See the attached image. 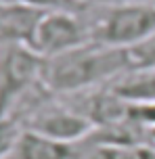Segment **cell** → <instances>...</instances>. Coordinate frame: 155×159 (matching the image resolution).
Segmentation results:
<instances>
[{
	"instance_id": "obj_8",
	"label": "cell",
	"mask_w": 155,
	"mask_h": 159,
	"mask_svg": "<svg viewBox=\"0 0 155 159\" xmlns=\"http://www.w3.org/2000/svg\"><path fill=\"white\" fill-rule=\"evenodd\" d=\"M107 88L126 103H155V69H130Z\"/></svg>"
},
{
	"instance_id": "obj_3",
	"label": "cell",
	"mask_w": 155,
	"mask_h": 159,
	"mask_svg": "<svg viewBox=\"0 0 155 159\" xmlns=\"http://www.w3.org/2000/svg\"><path fill=\"white\" fill-rule=\"evenodd\" d=\"M42 63L44 59L30 46L0 48V119L13 117L40 86Z\"/></svg>"
},
{
	"instance_id": "obj_13",
	"label": "cell",
	"mask_w": 155,
	"mask_h": 159,
	"mask_svg": "<svg viewBox=\"0 0 155 159\" xmlns=\"http://www.w3.org/2000/svg\"><path fill=\"white\" fill-rule=\"evenodd\" d=\"M130 59L134 69H155V38L136 48H130Z\"/></svg>"
},
{
	"instance_id": "obj_6",
	"label": "cell",
	"mask_w": 155,
	"mask_h": 159,
	"mask_svg": "<svg viewBox=\"0 0 155 159\" xmlns=\"http://www.w3.org/2000/svg\"><path fill=\"white\" fill-rule=\"evenodd\" d=\"M46 11L21 0H0V48L30 46Z\"/></svg>"
},
{
	"instance_id": "obj_9",
	"label": "cell",
	"mask_w": 155,
	"mask_h": 159,
	"mask_svg": "<svg viewBox=\"0 0 155 159\" xmlns=\"http://www.w3.org/2000/svg\"><path fill=\"white\" fill-rule=\"evenodd\" d=\"M90 159H155V147L140 144H92Z\"/></svg>"
},
{
	"instance_id": "obj_15",
	"label": "cell",
	"mask_w": 155,
	"mask_h": 159,
	"mask_svg": "<svg viewBox=\"0 0 155 159\" xmlns=\"http://www.w3.org/2000/svg\"><path fill=\"white\" fill-rule=\"evenodd\" d=\"M147 134H149V140H151L153 147H155V126L153 128H147Z\"/></svg>"
},
{
	"instance_id": "obj_2",
	"label": "cell",
	"mask_w": 155,
	"mask_h": 159,
	"mask_svg": "<svg viewBox=\"0 0 155 159\" xmlns=\"http://www.w3.org/2000/svg\"><path fill=\"white\" fill-rule=\"evenodd\" d=\"M94 44L130 50L155 38V4L92 2L84 13Z\"/></svg>"
},
{
	"instance_id": "obj_10",
	"label": "cell",
	"mask_w": 155,
	"mask_h": 159,
	"mask_svg": "<svg viewBox=\"0 0 155 159\" xmlns=\"http://www.w3.org/2000/svg\"><path fill=\"white\" fill-rule=\"evenodd\" d=\"M21 132H23V124L17 117L0 119V159H11Z\"/></svg>"
},
{
	"instance_id": "obj_12",
	"label": "cell",
	"mask_w": 155,
	"mask_h": 159,
	"mask_svg": "<svg viewBox=\"0 0 155 159\" xmlns=\"http://www.w3.org/2000/svg\"><path fill=\"white\" fill-rule=\"evenodd\" d=\"M128 121L140 128L155 126V103H128Z\"/></svg>"
},
{
	"instance_id": "obj_11",
	"label": "cell",
	"mask_w": 155,
	"mask_h": 159,
	"mask_svg": "<svg viewBox=\"0 0 155 159\" xmlns=\"http://www.w3.org/2000/svg\"><path fill=\"white\" fill-rule=\"evenodd\" d=\"M21 2H27L46 13H75V15L86 13L90 7L88 2H82V0H21Z\"/></svg>"
},
{
	"instance_id": "obj_1",
	"label": "cell",
	"mask_w": 155,
	"mask_h": 159,
	"mask_svg": "<svg viewBox=\"0 0 155 159\" xmlns=\"http://www.w3.org/2000/svg\"><path fill=\"white\" fill-rule=\"evenodd\" d=\"M130 69V50L90 42L44 59L40 82L50 94H78L97 84H111Z\"/></svg>"
},
{
	"instance_id": "obj_5",
	"label": "cell",
	"mask_w": 155,
	"mask_h": 159,
	"mask_svg": "<svg viewBox=\"0 0 155 159\" xmlns=\"http://www.w3.org/2000/svg\"><path fill=\"white\" fill-rule=\"evenodd\" d=\"M90 42V27L84 13H46L36 30L32 50L42 59H48Z\"/></svg>"
},
{
	"instance_id": "obj_14",
	"label": "cell",
	"mask_w": 155,
	"mask_h": 159,
	"mask_svg": "<svg viewBox=\"0 0 155 159\" xmlns=\"http://www.w3.org/2000/svg\"><path fill=\"white\" fill-rule=\"evenodd\" d=\"M103 2H149V4H155V0H103Z\"/></svg>"
},
{
	"instance_id": "obj_4",
	"label": "cell",
	"mask_w": 155,
	"mask_h": 159,
	"mask_svg": "<svg viewBox=\"0 0 155 159\" xmlns=\"http://www.w3.org/2000/svg\"><path fill=\"white\" fill-rule=\"evenodd\" d=\"M21 124L25 130H34L63 143H82L94 130V126L82 113L71 109L69 105L55 103L52 96L32 109L21 119Z\"/></svg>"
},
{
	"instance_id": "obj_7",
	"label": "cell",
	"mask_w": 155,
	"mask_h": 159,
	"mask_svg": "<svg viewBox=\"0 0 155 159\" xmlns=\"http://www.w3.org/2000/svg\"><path fill=\"white\" fill-rule=\"evenodd\" d=\"M82 147L80 143H63L55 140L34 130H25L19 136L15 151L11 159H80Z\"/></svg>"
}]
</instances>
